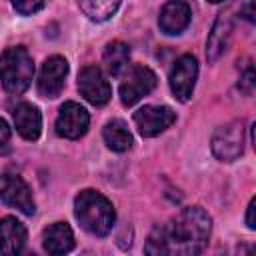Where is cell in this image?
<instances>
[{"mask_svg": "<svg viewBox=\"0 0 256 256\" xmlns=\"http://www.w3.org/2000/svg\"><path fill=\"white\" fill-rule=\"evenodd\" d=\"M212 220L200 206H188L168 224L158 226L148 236L144 250L148 254L194 256L200 254L210 238Z\"/></svg>", "mask_w": 256, "mask_h": 256, "instance_id": "obj_1", "label": "cell"}, {"mask_svg": "<svg viewBox=\"0 0 256 256\" xmlns=\"http://www.w3.org/2000/svg\"><path fill=\"white\" fill-rule=\"evenodd\" d=\"M74 216L80 222V226L94 236H106L116 222L112 202L96 190H82L76 196Z\"/></svg>", "mask_w": 256, "mask_h": 256, "instance_id": "obj_2", "label": "cell"}, {"mask_svg": "<svg viewBox=\"0 0 256 256\" xmlns=\"http://www.w3.org/2000/svg\"><path fill=\"white\" fill-rule=\"evenodd\" d=\"M34 76V62L26 48L12 46L0 58V82L6 92L22 94L28 90Z\"/></svg>", "mask_w": 256, "mask_h": 256, "instance_id": "obj_3", "label": "cell"}, {"mask_svg": "<svg viewBox=\"0 0 256 256\" xmlns=\"http://www.w3.org/2000/svg\"><path fill=\"white\" fill-rule=\"evenodd\" d=\"M212 154L220 162H234L242 156L244 152V124L242 120L228 122L220 126L210 140Z\"/></svg>", "mask_w": 256, "mask_h": 256, "instance_id": "obj_4", "label": "cell"}, {"mask_svg": "<svg viewBox=\"0 0 256 256\" xmlns=\"http://www.w3.org/2000/svg\"><path fill=\"white\" fill-rule=\"evenodd\" d=\"M156 88V74L142 64L132 66L126 72L124 82L120 84V100L124 106H134L142 96L150 94Z\"/></svg>", "mask_w": 256, "mask_h": 256, "instance_id": "obj_5", "label": "cell"}, {"mask_svg": "<svg viewBox=\"0 0 256 256\" xmlns=\"http://www.w3.org/2000/svg\"><path fill=\"white\" fill-rule=\"evenodd\" d=\"M0 200L6 206L16 208L18 212H22L26 216H32L36 210V204H34V198H32L28 184L16 174H2L0 176Z\"/></svg>", "mask_w": 256, "mask_h": 256, "instance_id": "obj_6", "label": "cell"}, {"mask_svg": "<svg viewBox=\"0 0 256 256\" xmlns=\"http://www.w3.org/2000/svg\"><path fill=\"white\" fill-rule=\"evenodd\" d=\"M196 76H198L196 58L192 54L180 56L170 70V90L174 98H178L180 102H188L196 86Z\"/></svg>", "mask_w": 256, "mask_h": 256, "instance_id": "obj_7", "label": "cell"}, {"mask_svg": "<svg viewBox=\"0 0 256 256\" xmlns=\"http://www.w3.org/2000/svg\"><path fill=\"white\" fill-rule=\"evenodd\" d=\"M176 120V114L172 108L168 106H142L134 112V124L138 128V132L144 138H152L158 136L160 132H164L166 128H170Z\"/></svg>", "mask_w": 256, "mask_h": 256, "instance_id": "obj_8", "label": "cell"}, {"mask_svg": "<svg viewBox=\"0 0 256 256\" xmlns=\"http://www.w3.org/2000/svg\"><path fill=\"white\" fill-rule=\"evenodd\" d=\"M88 124L90 116L84 106H80L78 102H64L56 118V134L68 140H76L86 134Z\"/></svg>", "mask_w": 256, "mask_h": 256, "instance_id": "obj_9", "label": "cell"}, {"mask_svg": "<svg viewBox=\"0 0 256 256\" xmlns=\"http://www.w3.org/2000/svg\"><path fill=\"white\" fill-rule=\"evenodd\" d=\"M78 90L80 94L94 106H102L110 100L112 88L98 66H84L78 74Z\"/></svg>", "mask_w": 256, "mask_h": 256, "instance_id": "obj_10", "label": "cell"}, {"mask_svg": "<svg viewBox=\"0 0 256 256\" xmlns=\"http://www.w3.org/2000/svg\"><path fill=\"white\" fill-rule=\"evenodd\" d=\"M68 74V62L62 56H50L42 64L40 76H38V94L44 98H56L60 96L64 82Z\"/></svg>", "mask_w": 256, "mask_h": 256, "instance_id": "obj_11", "label": "cell"}, {"mask_svg": "<svg viewBox=\"0 0 256 256\" xmlns=\"http://www.w3.org/2000/svg\"><path fill=\"white\" fill-rule=\"evenodd\" d=\"M232 30H234V16H232V10L228 8L218 14L212 26V32L208 36V42H206V56L210 62H216L224 54V50L228 48Z\"/></svg>", "mask_w": 256, "mask_h": 256, "instance_id": "obj_12", "label": "cell"}, {"mask_svg": "<svg viewBox=\"0 0 256 256\" xmlns=\"http://www.w3.org/2000/svg\"><path fill=\"white\" fill-rule=\"evenodd\" d=\"M190 18H192V10L184 0H168L160 10L158 26L164 34L172 36L186 30V26L190 24Z\"/></svg>", "mask_w": 256, "mask_h": 256, "instance_id": "obj_13", "label": "cell"}, {"mask_svg": "<svg viewBox=\"0 0 256 256\" xmlns=\"http://www.w3.org/2000/svg\"><path fill=\"white\" fill-rule=\"evenodd\" d=\"M26 244V228L14 216H4L0 220V254L14 256L20 254Z\"/></svg>", "mask_w": 256, "mask_h": 256, "instance_id": "obj_14", "label": "cell"}, {"mask_svg": "<svg viewBox=\"0 0 256 256\" xmlns=\"http://www.w3.org/2000/svg\"><path fill=\"white\" fill-rule=\"evenodd\" d=\"M14 126L24 140H36L40 136V130H42L40 110L30 102L18 104L14 108Z\"/></svg>", "mask_w": 256, "mask_h": 256, "instance_id": "obj_15", "label": "cell"}, {"mask_svg": "<svg viewBox=\"0 0 256 256\" xmlns=\"http://www.w3.org/2000/svg\"><path fill=\"white\" fill-rule=\"evenodd\" d=\"M42 244L50 254H66L74 248V232L66 222H54L44 230Z\"/></svg>", "mask_w": 256, "mask_h": 256, "instance_id": "obj_16", "label": "cell"}, {"mask_svg": "<svg viewBox=\"0 0 256 256\" xmlns=\"http://www.w3.org/2000/svg\"><path fill=\"white\" fill-rule=\"evenodd\" d=\"M102 136H104L106 146L114 152H126L132 146V134H130L128 126L118 118L106 122L104 130H102Z\"/></svg>", "mask_w": 256, "mask_h": 256, "instance_id": "obj_17", "label": "cell"}, {"mask_svg": "<svg viewBox=\"0 0 256 256\" xmlns=\"http://www.w3.org/2000/svg\"><path fill=\"white\" fill-rule=\"evenodd\" d=\"M104 68L110 76H120L124 70H128V62H130V48L124 42H110L104 50Z\"/></svg>", "mask_w": 256, "mask_h": 256, "instance_id": "obj_18", "label": "cell"}, {"mask_svg": "<svg viewBox=\"0 0 256 256\" xmlns=\"http://www.w3.org/2000/svg\"><path fill=\"white\" fill-rule=\"evenodd\" d=\"M78 4L92 22H106L116 14L120 0H78Z\"/></svg>", "mask_w": 256, "mask_h": 256, "instance_id": "obj_19", "label": "cell"}, {"mask_svg": "<svg viewBox=\"0 0 256 256\" xmlns=\"http://www.w3.org/2000/svg\"><path fill=\"white\" fill-rule=\"evenodd\" d=\"M10 4L16 8V12H20L22 16H30L36 14L38 10H42L44 0H10Z\"/></svg>", "mask_w": 256, "mask_h": 256, "instance_id": "obj_20", "label": "cell"}, {"mask_svg": "<svg viewBox=\"0 0 256 256\" xmlns=\"http://www.w3.org/2000/svg\"><path fill=\"white\" fill-rule=\"evenodd\" d=\"M238 88L244 94H252V90H254V70H252V66H248L246 72L242 74V78L238 82Z\"/></svg>", "mask_w": 256, "mask_h": 256, "instance_id": "obj_21", "label": "cell"}, {"mask_svg": "<svg viewBox=\"0 0 256 256\" xmlns=\"http://www.w3.org/2000/svg\"><path fill=\"white\" fill-rule=\"evenodd\" d=\"M254 210H256V198H252V200H250V204H248V212H246V226H248L250 230H254V228H256Z\"/></svg>", "mask_w": 256, "mask_h": 256, "instance_id": "obj_22", "label": "cell"}, {"mask_svg": "<svg viewBox=\"0 0 256 256\" xmlns=\"http://www.w3.org/2000/svg\"><path fill=\"white\" fill-rule=\"evenodd\" d=\"M8 138H10V126L6 124V120H2V118H0V146H2V144H6V142H8Z\"/></svg>", "mask_w": 256, "mask_h": 256, "instance_id": "obj_23", "label": "cell"}, {"mask_svg": "<svg viewBox=\"0 0 256 256\" xmlns=\"http://www.w3.org/2000/svg\"><path fill=\"white\" fill-rule=\"evenodd\" d=\"M252 8H254V2H252V0H250V2H248V4L242 8L244 18H246V20H250V22H254V10H252Z\"/></svg>", "mask_w": 256, "mask_h": 256, "instance_id": "obj_24", "label": "cell"}, {"mask_svg": "<svg viewBox=\"0 0 256 256\" xmlns=\"http://www.w3.org/2000/svg\"><path fill=\"white\" fill-rule=\"evenodd\" d=\"M208 2H214L216 4V2H222V0H208Z\"/></svg>", "mask_w": 256, "mask_h": 256, "instance_id": "obj_25", "label": "cell"}]
</instances>
